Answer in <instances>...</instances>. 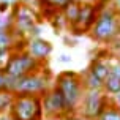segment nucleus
<instances>
[{
  "label": "nucleus",
  "mask_w": 120,
  "mask_h": 120,
  "mask_svg": "<svg viewBox=\"0 0 120 120\" xmlns=\"http://www.w3.org/2000/svg\"><path fill=\"white\" fill-rule=\"evenodd\" d=\"M54 87L63 96L68 109V119L66 120H81L79 117V106L82 101V96L85 93V89L82 85L81 71L74 70H65L60 71L54 78Z\"/></svg>",
  "instance_id": "obj_1"
},
{
  "label": "nucleus",
  "mask_w": 120,
  "mask_h": 120,
  "mask_svg": "<svg viewBox=\"0 0 120 120\" xmlns=\"http://www.w3.org/2000/svg\"><path fill=\"white\" fill-rule=\"evenodd\" d=\"M98 6V5H96ZM98 16L89 36L98 44L111 46L120 36V10L111 2L108 5L98 6Z\"/></svg>",
  "instance_id": "obj_2"
},
{
  "label": "nucleus",
  "mask_w": 120,
  "mask_h": 120,
  "mask_svg": "<svg viewBox=\"0 0 120 120\" xmlns=\"http://www.w3.org/2000/svg\"><path fill=\"white\" fill-rule=\"evenodd\" d=\"M54 73L49 66H43L41 70L27 74L14 81L13 95H38L43 96L49 89L54 87Z\"/></svg>",
  "instance_id": "obj_3"
},
{
  "label": "nucleus",
  "mask_w": 120,
  "mask_h": 120,
  "mask_svg": "<svg viewBox=\"0 0 120 120\" xmlns=\"http://www.w3.org/2000/svg\"><path fill=\"white\" fill-rule=\"evenodd\" d=\"M8 112L16 120H43V101L38 95H13Z\"/></svg>",
  "instance_id": "obj_4"
},
{
  "label": "nucleus",
  "mask_w": 120,
  "mask_h": 120,
  "mask_svg": "<svg viewBox=\"0 0 120 120\" xmlns=\"http://www.w3.org/2000/svg\"><path fill=\"white\" fill-rule=\"evenodd\" d=\"M43 66H46V63L38 62L35 57H32L24 49V51L11 52V54L8 55L3 70L13 79H21V78H24V76H27V74H32V73L41 70Z\"/></svg>",
  "instance_id": "obj_5"
},
{
  "label": "nucleus",
  "mask_w": 120,
  "mask_h": 120,
  "mask_svg": "<svg viewBox=\"0 0 120 120\" xmlns=\"http://www.w3.org/2000/svg\"><path fill=\"white\" fill-rule=\"evenodd\" d=\"M10 14L13 18V32L19 38H24V40H27L32 27H35L36 24H43V19L38 13V10L27 6L24 3L14 5L11 8Z\"/></svg>",
  "instance_id": "obj_6"
},
{
  "label": "nucleus",
  "mask_w": 120,
  "mask_h": 120,
  "mask_svg": "<svg viewBox=\"0 0 120 120\" xmlns=\"http://www.w3.org/2000/svg\"><path fill=\"white\" fill-rule=\"evenodd\" d=\"M111 101L112 98L103 90H85L79 106L81 120H98L103 111L111 104Z\"/></svg>",
  "instance_id": "obj_7"
},
{
  "label": "nucleus",
  "mask_w": 120,
  "mask_h": 120,
  "mask_svg": "<svg viewBox=\"0 0 120 120\" xmlns=\"http://www.w3.org/2000/svg\"><path fill=\"white\" fill-rule=\"evenodd\" d=\"M43 101V114L46 120H66L68 119V109H66L65 100L60 95V92L55 87L49 89L41 96Z\"/></svg>",
  "instance_id": "obj_8"
},
{
  "label": "nucleus",
  "mask_w": 120,
  "mask_h": 120,
  "mask_svg": "<svg viewBox=\"0 0 120 120\" xmlns=\"http://www.w3.org/2000/svg\"><path fill=\"white\" fill-rule=\"evenodd\" d=\"M98 11L100 10H98L96 3H82L79 6V13H78V18L74 21V24L68 29L70 30V36L81 38L84 35H89L96 21Z\"/></svg>",
  "instance_id": "obj_9"
},
{
  "label": "nucleus",
  "mask_w": 120,
  "mask_h": 120,
  "mask_svg": "<svg viewBox=\"0 0 120 120\" xmlns=\"http://www.w3.org/2000/svg\"><path fill=\"white\" fill-rule=\"evenodd\" d=\"M25 51L32 57H35L38 62L46 63L51 59L52 52H54V46H52V43L49 41V40L43 38V36H38V38H29L27 40Z\"/></svg>",
  "instance_id": "obj_10"
},
{
  "label": "nucleus",
  "mask_w": 120,
  "mask_h": 120,
  "mask_svg": "<svg viewBox=\"0 0 120 120\" xmlns=\"http://www.w3.org/2000/svg\"><path fill=\"white\" fill-rule=\"evenodd\" d=\"M21 40L13 30H0V59H8L13 52L16 41Z\"/></svg>",
  "instance_id": "obj_11"
},
{
  "label": "nucleus",
  "mask_w": 120,
  "mask_h": 120,
  "mask_svg": "<svg viewBox=\"0 0 120 120\" xmlns=\"http://www.w3.org/2000/svg\"><path fill=\"white\" fill-rule=\"evenodd\" d=\"M81 79H82V85L85 90H103V81H100L89 70H84L81 73Z\"/></svg>",
  "instance_id": "obj_12"
},
{
  "label": "nucleus",
  "mask_w": 120,
  "mask_h": 120,
  "mask_svg": "<svg viewBox=\"0 0 120 120\" xmlns=\"http://www.w3.org/2000/svg\"><path fill=\"white\" fill-rule=\"evenodd\" d=\"M103 92L109 96H114L115 93L120 92V78L114 76V74H109L108 78L104 79L103 82Z\"/></svg>",
  "instance_id": "obj_13"
},
{
  "label": "nucleus",
  "mask_w": 120,
  "mask_h": 120,
  "mask_svg": "<svg viewBox=\"0 0 120 120\" xmlns=\"http://www.w3.org/2000/svg\"><path fill=\"white\" fill-rule=\"evenodd\" d=\"M79 6H81L79 3L71 2V3L62 11V16H63V19H65V22H66V29H70V27L74 24V21L78 18V13H79Z\"/></svg>",
  "instance_id": "obj_14"
},
{
  "label": "nucleus",
  "mask_w": 120,
  "mask_h": 120,
  "mask_svg": "<svg viewBox=\"0 0 120 120\" xmlns=\"http://www.w3.org/2000/svg\"><path fill=\"white\" fill-rule=\"evenodd\" d=\"M71 2L73 0H38L40 8H49V10H54L59 13L63 11Z\"/></svg>",
  "instance_id": "obj_15"
},
{
  "label": "nucleus",
  "mask_w": 120,
  "mask_h": 120,
  "mask_svg": "<svg viewBox=\"0 0 120 120\" xmlns=\"http://www.w3.org/2000/svg\"><path fill=\"white\" fill-rule=\"evenodd\" d=\"M14 81L11 76H8V73L0 68V92H5V93H13L14 89Z\"/></svg>",
  "instance_id": "obj_16"
},
{
  "label": "nucleus",
  "mask_w": 120,
  "mask_h": 120,
  "mask_svg": "<svg viewBox=\"0 0 120 120\" xmlns=\"http://www.w3.org/2000/svg\"><path fill=\"white\" fill-rule=\"evenodd\" d=\"M98 120H120V108H117L114 103L111 101V104L103 111V114L100 115Z\"/></svg>",
  "instance_id": "obj_17"
},
{
  "label": "nucleus",
  "mask_w": 120,
  "mask_h": 120,
  "mask_svg": "<svg viewBox=\"0 0 120 120\" xmlns=\"http://www.w3.org/2000/svg\"><path fill=\"white\" fill-rule=\"evenodd\" d=\"M11 101H13V93L0 92V115L8 112V109L11 106Z\"/></svg>",
  "instance_id": "obj_18"
},
{
  "label": "nucleus",
  "mask_w": 120,
  "mask_h": 120,
  "mask_svg": "<svg viewBox=\"0 0 120 120\" xmlns=\"http://www.w3.org/2000/svg\"><path fill=\"white\" fill-rule=\"evenodd\" d=\"M0 30H13V18L11 14H0Z\"/></svg>",
  "instance_id": "obj_19"
},
{
  "label": "nucleus",
  "mask_w": 120,
  "mask_h": 120,
  "mask_svg": "<svg viewBox=\"0 0 120 120\" xmlns=\"http://www.w3.org/2000/svg\"><path fill=\"white\" fill-rule=\"evenodd\" d=\"M109 48V52H111V55L112 57H115V59H120V36L115 40L111 46H108Z\"/></svg>",
  "instance_id": "obj_20"
},
{
  "label": "nucleus",
  "mask_w": 120,
  "mask_h": 120,
  "mask_svg": "<svg viewBox=\"0 0 120 120\" xmlns=\"http://www.w3.org/2000/svg\"><path fill=\"white\" fill-rule=\"evenodd\" d=\"M41 33H43V24H36L35 27H32V30L29 32L27 40H29V38H38V36H41Z\"/></svg>",
  "instance_id": "obj_21"
},
{
  "label": "nucleus",
  "mask_w": 120,
  "mask_h": 120,
  "mask_svg": "<svg viewBox=\"0 0 120 120\" xmlns=\"http://www.w3.org/2000/svg\"><path fill=\"white\" fill-rule=\"evenodd\" d=\"M111 74L120 78V59L112 57V66H111Z\"/></svg>",
  "instance_id": "obj_22"
},
{
  "label": "nucleus",
  "mask_w": 120,
  "mask_h": 120,
  "mask_svg": "<svg viewBox=\"0 0 120 120\" xmlns=\"http://www.w3.org/2000/svg\"><path fill=\"white\" fill-rule=\"evenodd\" d=\"M71 55L70 54H60L59 57H57V62L59 63H71Z\"/></svg>",
  "instance_id": "obj_23"
},
{
  "label": "nucleus",
  "mask_w": 120,
  "mask_h": 120,
  "mask_svg": "<svg viewBox=\"0 0 120 120\" xmlns=\"http://www.w3.org/2000/svg\"><path fill=\"white\" fill-rule=\"evenodd\" d=\"M10 11H11V6L5 2H0V14H8Z\"/></svg>",
  "instance_id": "obj_24"
},
{
  "label": "nucleus",
  "mask_w": 120,
  "mask_h": 120,
  "mask_svg": "<svg viewBox=\"0 0 120 120\" xmlns=\"http://www.w3.org/2000/svg\"><path fill=\"white\" fill-rule=\"evenodd\" d=\"M111 98H112V103H114L115 106L120 108V92H119V93H115L114 96H111Z\"/></svg>",
  "instance_id": "obj_25"
},
{
  "label": "nucleus",
  "mask_w": 120,
  "mask_h": 120,
  "mask_svg": "<svg viewBox=\"0 0 120 120\" xmlns=\"http://www.w3.org/2000/svg\"><path fill=\"white\" fill-rule=\"evenodd\" d=\"M0 2H5V3H8V5L11 6H14V5H18V3H21V0H0Z\"/></svg>",
  "instance_id": "obj_26"
},
{
  "label": "nucleus",
  "mask_w": 120,
  "mask_h": 120,
  "mask_svg": "<svg viewBox=\"0 0 120 120\" xmlns=\"http://www.w3.org/2000/svg\"><path fill=\"white\" fill-rule=\"evenodd\" d=\"M0 120H16L14 117H13L10 112H6V114H3V115H0Z\"/></svg>",
  "instance_id": "obj_27"
},
{
  "label": "nucleus",
  "mask_w": 120,
  "mask_h": 120,
  "mask_svg": "<svg viewBox=\"0 0 120 120\" xmlns=\"http://www.w3.org/2000/svg\"><path fill=\"white\" fill-rule=\"evenodd\" d=\"M74 3H79V5H82V3H95V0H73Z\"/></svg>",
  "instance_id": "obj_28"
},
{
  "label": "nucleus",
  "mask_w": 120,
  "mask_h": 120,
  "mask_svg": "<svg viewBox=\"0 0 120 120\" xmlns=\"http://www.w3.org/2000/svg\"><path fill=\"white\" fill-rule=\"evenodd\" d=\"M111 2H112V0H95V3H101V5H108Z\"/></svg>",
  "instance_id": "obj_29"
},
{
  "label": "nucleus",
  "mask_w": 120,
  "mask_h": 120,
  "mask_svg": "<svg viewBox=\"0 0 120 120\" xmlns=\"http://www.w3.org/2000/svg\"><path fill=\"white\" fill-rule=\"evenodd\" d=\"M112 3H114V5H115V6H117V8L120 10V0H112Z\"/></svg>",
  "instance_id": "obj_30"
},
{
  "label": "nucleus",
  "mask_w": 120,
  "mask_h": 120,
  "mask_svg": "<svg viewBox=\"0 0 120 120\" xmlns=\"http://www.w3.org/2000/svg\"><path fill=\"white\" fill-rule=\"evenodd\" d=\"M5 62H6L5 59H0V68H3V66H5Z\"/></svg>",
  "instance_id": "obj_31"
}]
</instances>
